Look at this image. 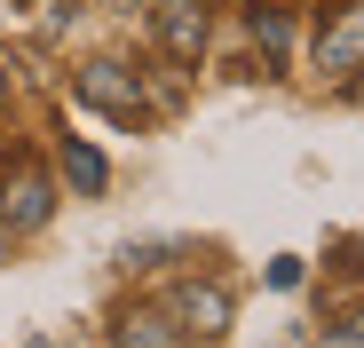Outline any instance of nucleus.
Returning <instances> with one entry per match:
<instances>
[{"label": "nucleus", "mask_w": 364, "mask_h": 348, "mask_svg": "<svg viewBox=\"0 0 364 348\" xmlns=\"http://www.w3.org/2000/svg\"><path fill=\"white\" fill-rule=\"evenodd\" d=\"M48 214H55L48 174H40V166H16L9 183H0V222H9V229H40Z\"/></svg>", "instance_id": "obj_4"}, {"label": "nucleus", "mask_w": 364, "mask_h": 348, "mask_svg": "<svg viewBox=\"0 0 364 348\" xmlns=\"http://www.w3.org/2000/svg\"><path fill=\"white\" fill-rule=\"evenodd\" d=\"M159 48H166V55H198V48H206L198 0H166V9H159Z\"/></svg>", "instance_id": "obj_5"}, {"label": "nucleus", "mask_w": 364, "mask_h": 348, "mask_svg": "<svg viewBox=\"0 0 364 348\" xmlns=\"http://www.w3.org/2000/svg\"><path fill=\"white\" fill-rule=\"evenodd\" d=\"M166 317H174L182 340H222L230 332V293H222V285H182Z\"/></svg>", "instance_id": "obj_3"}, {"label": "nucleus", "mask_w": 364, "mask_h": 348, "mask_svg": "<svg viewBox=\"0 0 364 348\" xmlns=\"http://www.w3.org/2000/svg\"><path fill=\"white\" fill-rule=\"evenodd\" d=\"M356 64H364V0L333 9V24L317 32V72H325V80H348Z\"/></svg>", "instance_id": "obj_2"}, {"label": "nucleus", "mask_w": 364, "mask_h": 348, "mask_svg": "<svg viewBox=\"0 0 364 348\" xmlns=\"http://www.w3.org/2000/svg\"><path fill=\"white\" fill-rule=\"evenodd\" d=\"M356 95H364V87H356Z\"/></svg>", "instance_id": "obj_11"}, {"label": "nucleus", "mask_w": 364, "mask_h": 348, "mask_svg": "<svg viewBox=\"0 0 364 348\" xmlns=\"http://www.w3.org/2000/svg\"><path fill=\"white\" fill-rule=\"evenodd\" d=\"M64 174H72L80 190H103V158H95L87 143H72V135H64Z\"/></svg>", "instance_id": "obj_6"}, {"label": "nucleus", "mask_w": 364, "mask_h": 348, "mask_svg": "<svg viewBox=\"0 0 364 348\" xmlns=\"http://www.w3.org/2000/svg\"><path fill=\"white\" fill-rule=\"evenodd\" d=\"M333 348H364V317H356V325H348V332H341Z\"/></svg>", "instance_id": "obj_9"}, {"label": "nucleus", "mask_w": 364, "mask_h": 348, "mask_svg": "<svg viewBox=\"0 0 364 348\" xmlns=\"http://www.w3.org/2000/svg\"><path fill=\"white\" fill-rule=\"evenodd\" d=\"M0 111H9V72H0Z\"/></svg>", "instance_id": "obj_10"}, {"label": "nucleus", "mask_w": 364, "mask_h": 348, "mask_svg": "<svg viewBox=\"0 0 364 348\" xmlns=\"http://www.w3.org/2000/svg\"><path fill=\"white\" fill-rule=\"evenodd\" d=\"M127 348H166V317L159 309H135L127 317Z\"/></svg>", "instance_id": "obj_7"}, {"label": "nucleus", "mask_w": 364, "mask_h": 348, "mask_svg": "<svg viewBox=\"0 0 364 348\" xmlns=\"http://www.w3.org/2000/svg\"><path fill=\"white\" fill-rule=\"evenodd\" d=\"M254 32H262V48H269V55L285 48V16H254Z\"/></svg>", "instance_id": "obj_8"}, {"label": "nucleus", "mask_w": 364, "mask_h": 348, "mask_svg": "<svg viewBox=\"0 0 364 348\" xmlns=\"http://www.w3.org/2000/svg\"><path fill=\"white\" fill-rule=\"evenodd\" d=\"M72 95H80V103H95L103 119H119V127H135V119H143V87H135V72H127V64H111V55H103V64H87V72L72 80Z\"/></svg>", "instance_id": "obj_1"}]
</instances>
